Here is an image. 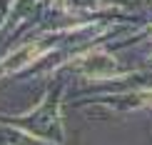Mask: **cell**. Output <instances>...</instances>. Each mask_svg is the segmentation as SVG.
Instances as JSON below:
<instances>
[]
</instances>
